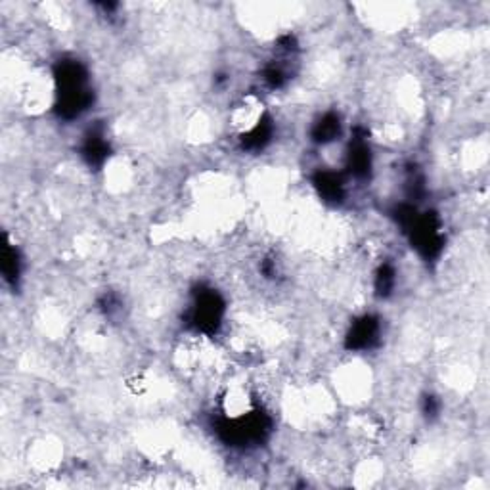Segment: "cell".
Masks as SVG:
<instances>
[{"label":"cell","instance_id":"7a4b0ae2","mask_svg":"<svg viewBox=\"0 0 490 490\" xmlns=\"http://www.w3.org/2000/svg\"><path fill=\"white\" fill-rule=\"evenodd\" d=\"M339 134V119L335 115H325L324 119L316 125L314 136L320 142H330L333 138H338Z\"/></svg>","mask_w":490,"mask_h":490},{"label":"cell","instance_id":"6da1fadb","mask_svg":"<svg viewBox=\"0 0 490 490\" xmlns=\"http://www.w3.org/2000/svg\"><path fill=\"white\" fill-rule=\"evenodd\" d=\"M377 333H379V328H377V322L369 316H364L362 320H358L357 324L352 325V330L349 333V347L350 349H368L372 345L376 343Z\"/></svg>","mask_w":490,"mask_h":490}]
</instances>
